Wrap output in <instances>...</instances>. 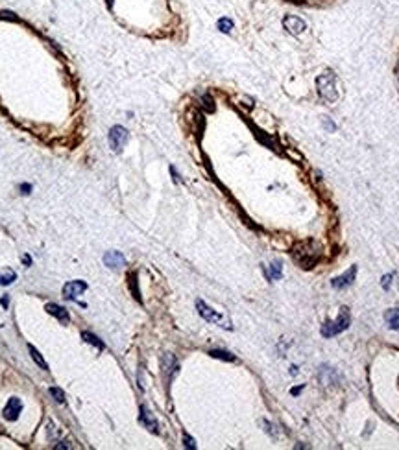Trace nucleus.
Here are the masks:
<instances>
[{"label": "nucleus", "mask_w": 399, "mask_h": 450, "mask_svg": "<svg viewBox=\"0 0 399 450\" xmlns=\"http://www.w3.org/2000/svg\"><path fill=\"white\" fill-rule=\"evenodd\" d=\"M316 87H318V94L323 102L333 104L338 100V89H337V76L333 70H325L322 76L316 79Z\"/></svg>", "instance_id": "f257e3e1"}, {"label": "nucleus", "mask_w": 399, "mask_h": 450, "mask_svg": "<svg viewBox=\"0 0 399 450\" xmlns=\"http://www.w3.org/2000/svg\"><path fill=\"white\" fill-rule=\"evenodd\" d=\"M294 259L301 264V267H313L320 260V247L313 240L301 242L294 251Z\"/></svg>", "instance_id": "f03ea898"}, {"label": "nucleus", "mask_w": 399, "mask_h": 450, "mask_svg": "<svg viewBox=\"0 0 399 450\" xmlns=\"http://www.w3.org/2000/svg\"><path fill=\"white\" fill-rule=\"evenodd\" d=\"M351 323V318H349V310L347 308H342V312L338 314L337 321H327L322 327V336L325 338H331V336H337L340 332H344L345 328L349 327Z\"/></svg>", "instance_id": "7ed1b4c3"}, {"label": "nucleus", "mask_w": 399, "mask_h": 450, "mask_svg": "<svg viewBox=\"0 0 399 450\" xmlns=\"http://www.w3.org/2000/svg\"><path fill=\"white\" fill-rule=\"evenodd\" d=\"M196 308H198V314L203 318L205 321H209V323H215V325H218V327H224V328H233L231 327L229 319H226L224 316H220V314L216 312V310H213L211 306H207L201 299H198L196 301Z\"/></svg>", "instance_id": "20e7f679"}, {"label": "nucleus", "mask_w": 399, "mask_h": 450, "mask_svg": "<svg viewBox=\"0 0 399 450\" xmlns=\"http://www.w3.org/2000/svg\"><path fill=\"white\" fill-rule=\"evenodd\" d=\"M128 138H130V133H128L126 128L113 126L111 131H109V146H111V150L113 152H122V148L128 142Z\"/></svg>", "instance_id": "39448f33"}, {"label": "nucleus", "mask_w": 399, "mask_h": 450, "mask_svg": "<svg viewBox=\"0 0 399 450\" xmlns=\"http://www.w3.org/2000/svg\"><path fill=\"white\" fill-rule=\"evenodd\" d=\"M283 26H285V30L288 31V33H292V35H299V33H303V31L307 30V24H305V21H303V19H299V17H296V15L285 17Z\"/></svg>", "instance_id": "423d86ee"}, {"label": "nucleus", "mask_w": 399, "mask_h": 450, "mask_svg": "<svg viewBox=\"0 0 399 450\" xmlns=\"http://www.w3.org/2000/svg\"><path fill=\"white\" fill-rule=\"evenodd\" d=\"M87 290V284L84 281H70L63 286V297L65 299H78Z\"/></svg>", "instance_id": "0eeeda50"}, {"label": "nucleus", "mask_w": 399, "mask_h": 450, "mask_svg": "<svg viewBox=\"0 0 399 450\" xmlns=\"http://www.w3.org/2000/svg\"><path fill=\"white\" fill-rule=\"evenodd\" d=\"M21 412H23V402H21V398L11 397L8 400L6 408H4V419L6 421H17L19 419V415H21Z\"/></svg>", "instance_id": "6e6552de"}, {"label": "nucleus", "mask_w": 399, "mask_h": 450, "mask_svg": "<svg viewBox=\"0 0 399 450\" xmlns=\"http://www.w3.org/2000/svg\"><path fill=\"white\" fill-rule=\"evenodd\" d=\"M355 275H357V266H351L347 271H345L344 275H340V277H337V279H333V288H337V290H340V288H347V286H351L355 281Z\"/></svg>", "instance_id": "1a4fd4ad"}, {"label": "nucleus", "mask_w": 399, "mask_h": 450, "mask_svg": "<svg viewBox=\"0 0 399 450\" xmlns=\"http://www.w3.org/2000/svg\"><path fill=\"white\" fill-rule=\"evenodd\" d=\"M104 264L108 267H122L126 266V259L120 251H108L104 255Z\"/></svg>", "instance_id": "9d476101"}, {"label": "nucleus", "mask_w": 399, "mask_h": 450, "mask_svg": "<svg viewBox=\"0 0 399 450\" xmlns=\"http://www.w3.org/2000/svg\"><path fill=\"white\" fill-rule=\"evenodd\" d=\"M141 423H142V424H144V426L148 428L150 432H154V434H157V432H159V428H157V421H155V417L150 412H148V410H146L144 406L141 408Z\"/></svg>", "instance_id": "9b49d317"}, {"label": "nucleus", "mask_w": 399, "mask_h": 450, "mask_svg": "<svg viewBox=\"0 0 399 450\" xmlns=\"http://www.w3.org/2000/svg\"><path fill=\"white\" fill-rule=\"evenodd\" d=\"M46 312L48 314H52V316H56L57 319L61 321V323H69V319H70V316H69V312L63 308V306H59V305H54V303H50V305H46Z\"/></svg>", "instance_id": "f8f14e48"}, {"label": "nucleus", "mask_w": 399, "mask_h": 450, "mask_svg": "<svg viewBox=\"0 0 399 450\" xmlns=\"http://www.w3.org/2000/svg\"><path fill=\"white\" fill-rule=\"evenodd\" d=\"M384 319L388 323V327L394 330H399V308H390L388 312L384 314Z\"/></svg>", "instance_id": "ddd939ff"}, {"label": "nucleus", "mask_w": 399, "mask_h": 450, "mask_svg": "<svg viewBox=\"0 0 399 450\" xmlns=\"http://www.w3.org/2000/svg\"><path fill=\"white\" fill-rule=\"evenodd\" d=\"M28 351H30L31 358H33V362H35V364H37V366L41 367L43 371H50V369H48V364L45 362V358H43V356L39 354V351L35 349V347H33V345H28Z\"/></svg>", "instance_id": "4468645a"}, {"label": "nucleus", "mask_w": 399, "mask_h": 450, "mask_svg": "<svg viewBox=\"0 0 399 450\" xmlns=\"http://www.w3.org/2000/svg\"><path fill=\"white\" fill-rule=\"evenodd\" d=\"M281 275H283V266H281L279 262H272L268 267V271H266V277L277 281V279H281Z\"/></svg>", "instance_id": "2eb2a0df"}, {"label": "nucleus", "mask_w": 399, "mask_h": 450, "mask_svg": "<svg viewBox=\"0 0 399 450\" xmlns=\"http://www.w3.org/2000/svg\"><path fill=\"white\" fill-rule=\"evenodd\" d=\"M322 382L323 384H331V382H337L338 380V374L335 373V369H331V367H322Z\"/></svg>", "instance_id": "dca6fc26"}, {"label": "nucleus", "mask_w": 399, "mask_h": 450, "mask_svg": "<svg viewBox=\"0 0 399 450\" xmlns=\"http://www.w3.org/2000/svg\"><path fill=\"white\" fill-rule=\"evenodd\" d=\"M82 338H84L87 344L94 345L98 351H104V347H106V345H104V342H100L98 338H96L94 334H91V332H84V334H82Z\"/></svg>", "instance_id": "f3484780"}, {"label": "nucleus", "mask_w": 399, "mask_h": 450, "mask_svg": "<svg viewBox=\"0 0 399 450\" xmlns=\"http://www.w3.org/2000/svg\"><path fill=\"white\" fill-rule=\"evenodd\" d=\"M15 279H17V273L13 269H4V271L0 273V284H2V286H8V284H11Z\"/></svg>", "instance_id": "a211bd4d"}, {"label": "nucleus", "mask_w": 399, "mask_h": 450, "mask_svg": "<svg viewBox=\"0 0 399 450\" xmlns=\"http://www.w3.org/2000/svg\"><path fill=\"white\" fill-rule=\"evenodd\" d=\"M218 30L220 31H224V33H229L231 30H233V21L231 19H228V17H222L220 21H218Z\"/></svg>", "instance_id": "6ab92c4d"}, {"label": "nucleus", "mask_w": 399, "mask_h": 450, "mask_svg": "<svg viewBox=\"0 0 399 450\" xmlns=\"http://www.w3.org/2000/svg\"><path fill=\"white\" fill-rule=\"evenodd\" d=\"M209 354L213 358H220V360H226V362H235V356L228 351H209Z\"/></svg>", "instance_id": "aec40b11"}, {"label": "nucleus", "mask_w": 399, "mask_h": 450, "mask_svg": "<svg viewBox=\"0 0 399 450\" xmlns=\"http://www.w3.org/2000/svg\"><path fill=\"white\" fill-rule=\"evenodd\" d=\"M50 395H52V397H54L57 402H61V404L65 402V393H63L59 388H50Z\"/></svg>", "instance_id": "412c9836"}, {"label": "nucleus", "mask_w": 399, "mask_h": 450, "mask_svg": "<svg viewBox=\"0 0 399 450\" xmlns=\"http://www.w3.org/2000/svg\"><path fill=\"white\" fill-rule=\"evenodd\" d=\"M390 281H392V273L390 275H384V277H383V288H384V290H388V288H390Z\"/></svg>", "instance_id": "4be33fe9"}, {"label": "nucleus", "mask_w": 399, "mask_h": 450, "mask_svg": "<svg viewBox=\"0 0 399 450\" xmlns=\"http://www.w3.org/2000/svg\"><path fill=\"white\" fill-rule=\"evenodd\" d=\"M131 288H133V295L137 299H141L139 297V290H137V283H135V275H131Z\"/></svg>", "instance_id": "5701e85b"}, {"label": "nucleus", "mask_w": 399, "mask_h": 450, "mask_svg": "<svg viewBox=\"0 0 399 450\" xmlns=\"http://www.w3.org/2000/svg\"><path fill=\"white\" fill-rule=\"evenodd\" d=\"M185 447H189V449H194L196 445H194V441H192L189 435H185Z\"/></svg>", "instance_id": "b1692460"}, {"label": "nucleus", "mask_w": 399, "mask_h": 450, "mask_svg": "<svg viewBox=\"0 0 399 450\" xmlns=\"http://www.w3.org/2000/svg\"><path fill=\"white\" fill-rule=\"evenodd\" d=\"M21 190H23V194H30V190H31V185H21Z\"/></svg>", "instance_id": "393cba45"}, {"label": "nucleus", "mask_w": 399, "mask_h": 450, "mask_svg": "<svg viewBox=\"0 0 399 450\" xmlns=\"http://www.w3.org/2000/svg\"><path fill=\"white\" fill-rule=\"evenodd\" d=\"M325 128H329L331 131H335V124L331 122V120H325Z\"/></svg>", "instance_id": "a878e982"}, {"label": "nucleus", "mask_w": 399, "mask_h": 450, "mask_svg": "<svg viewBox=\"0 0 399 450\" xmlns=\"http://www.w3.org/2000/svg\"><path fill=\"white\" fill-rule=\"evenodd\" d=\"M23 262H24V264H31V259L28 257V255H24V257H23Z\"/></svg>", "instance_id": "bb28decb"}, {"label": "nucleus", "mask_w": 399, "mask_h": 450, "mask_svg": "<svg viewBox=\"0 0 399 450\" xmlns=\"http://www.w3.org/2000/svg\"><path fill=\"white\" fill-rule=\"evenodd\" d=\"M299 391H301V388H294V389L290 391V393H292V395H298Z\"/></svg>", "instance_id": "cd10ccee"}, {"label": "nucleus", "mask_w": 399, "mask_h": 450, "mask_svg": "<svg viewBox=\"0 0 399 450\" xmlns=\"http://www.w3.org/2000/svg\"><path fill=\"white\" fill-rule=\"evenodd\" d=\"M0 303H2L4 306H8V297H2V301H0Z\"/></svg>", "instance_id": "c85d7f7f"}, {"label": "nucleus", "mask_w": 399, "mask_h": 450, "mask_svg": "<svg viewBox=\"0 0 399 450\" xmlns=\"http://www.w3.org/2000/svg\"><path fill=\"white\" fill-rule=\"evenodd\" d=\"M111 2H113V0H108V4H109V6H111Z\"/></svg>", "instance_id": "c756f323"}]
</instances>
